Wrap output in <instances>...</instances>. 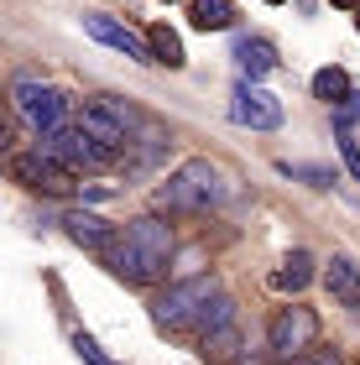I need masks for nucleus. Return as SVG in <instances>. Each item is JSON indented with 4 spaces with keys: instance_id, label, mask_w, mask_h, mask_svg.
<instances>
[{
    "instance_id": "f257e3e1",
    "label": "nucleus",
    "mask_w": 360,
    "mask_h": 365,
    "mask_svg": "<svg viewBox=\"0 0 360 365\" xmlns=\"http://www.w3.org/2000/svg\"><path fill=\"white\" fill-rule=\"evenodd\" d=\"M173 261V230L162 220H130L115 235V251H110V272L146 287V282H162Z\"/></svg>"
},
{
    "instance_id": "f03ea898",
    "label": "nucleus",
    "mask_w": 360,
    "mask_h": 365,
    "mask_svg": "<svg viewBox=\"0 0 360 365\" xmlns=\"http://www.w3.org/2000/svg\"><path fill=\"white\" fill-rule=\"evenodd\" d=\"M225 198H230L225 173L209 157H193L157 188V209H215V204H225Z\"/></svg>"
},
{
    "instance_id": "7ed1b4c3",
    "label": "nucleus",
    "mask_w": 360,
    "mask_h": 365,
    "mask_svg": "<svg viewBox=\"0 0 360 365\" xmlns=\"http://www.w3.org/2000/svg\"><path fill=\"white\" fill-rule=\"evenodd\" d=\"M215 297H220V277H188V282H178V287H168L157 297L152 319L162 329H193V319H199Z\"/></svg>"
},
{
    "instance_id": "20e7f679",
    "label": "nucleus",
    "mask_w": 360,
    "mask_h": 365,
    "mask_svg": "<svg viewBox=\"0 0 360 365\" xmlns=\"http://www.w3.org/2000/svg\"><path fill=\"white\" fill-rule=\"evenodd\" d=\"M37 152H42V157H53L63 173H78V168H105V162H115V152H105L100 141H89L78 125H58L53 136H42Z\"/></svg>"
},
{
    "instance_id": "39448f33",
    "label": "nucleus",
    "mask_w": 360,
    "mask_h": 365,
    "mask_svg": "<svg viewBox=\"0 0 360 365\" xmlns=\"http://www.w3.org/2000/svg\"><path fill=\"white\" fill-rule=\"evenodd\" d=\"M267 339H272V355L277 360H298V355H308L319 344V313L314 308H282L272 319V329H267Z\"/></svg>"
},
{
    "instance_id": "423d86ee",
    "label": "nucleus",
    "mask_w": 360,
    "mask_h": 365,
    "mask_svg": "<svg viewBox=\"0 0 360 365\" xmlns=\"http://www.w3.org/2000/svg\"><path fill=\"white\" fill-rule=\"evenodd\" d=\"M11 105H16V115H21L31 130H42V136H53V130L63 125V94L47 89V84H31V78H21V84L11 89Z\"/></svg>"
},
{
    "instance_id": "0eeeda50",
    "label": "nucleus",
    "mask_w": 360,
    "mask_h": 365,
    "mask_svg": "<svg viewBox=\"0 0 360 365\" xmlns=\"http://www.w3.org/2000/svg\"><path fill=\"white\" fill-rule=\"evenodd\" d=\"M11 178L16 182H26L31 193H47V198H63V193H73L78 182L73 173H63L53 157H42V152H16L11 157Z\"/></svg>"
},
{
    "instance_id": "6e6552de",
    "label": "nucleus",
    "mask_w": 360,
    "mask_h": 365,
    "mask_svg": "<svg viewBox=\"0 0 360 365\" xmlns=\"http://www.w3.org/2000/svg\"><path fill=\"white\" fill-rule=\"evenodd\" d=\"M230 120L235 125H251V130H277L282 125V99L256 89V84H240L230 99Z\"/></svg>"
},
{
    "instance_id": "1a4fd4ad",
    "label": "nucleus",
    "mask_w": 360,
    "mask_h": 365,
    "mask_svg": "<svg viewBox=\"0 0 360 365\" xmlns=\"http://www.w3.org/2000/svg\"><path fill=\"white\" fill-rule=\"evenodd\" d=\"M63 225H68V235H73L78 245H84V251H94L100 261H110V251H115V235H120V230L110 225V220H100V214H84V209H73Z\"/></svg>"
},
{
    "instance_id": "9d476101",
    "label": "nucleus",
    "mask_w": 360,
    "mask_h": 365,
    "mask_svg": "<svg viewBox=\"0 0 360 365\" xmlns=\"http://www.w3.org/2000/svg\"><path fill=\"white\" fill-rule=\"evenodd\" d=\"M84 31H89V37H100V42H110V47H120V53L136 58V63H152V47H146L141 31L110 21V16H84Z\"/></svg>"
},
{
    "instance_id": "9b49d317",
    "label": "nucleus",
    "mask_w": 360,
    "mask_h": 365,
    "mask_svg": "<svg viewBox=\"0 0 360 365\" xmlns=\"http://www.w3.org/2000/svg\"><path fill=\"white\" fill-rule=\"evenodd\" d=\"M324 287L334 292V303L360 308V267H355L350 256H334L329 267H324Z\"/></svg>"
},
{
    "instance_id": "f8f14e48",
    "label": "nucleus",
    "mask_w": 360,
    "mask_h": 365,
    "mask_svg": "<svg viewBox=\"0 0 360 365\" xmlns=\"http://www.w3.org/2000/svg\"><path fill=\"white\" fill-rule=\"evenodd\" d=\"M78 130H84L89 141H100L105 152H125V146H130V141H125V130L110 120L100 105H84V115H78Z\"/></svg>"
},
{
    "instance_id": "ddd939ff",
    "label": "nucleus",
    "mask_w": 360,
    "mask_h": 365,
    "mask_svg": "<svg viewBox=\"0 0 360 365\" xmlns=\"http://www.w3.org/2000/svg\"><path fill=\"white\" fill-rule=\"evenodd\" d=\"M235 63H240V73L245 78H267L277 68V47L267 37H240L235 42Z\"/></svg>"
},
{
    "instance_id": "4468645a",
    "label": "nucleus",
    "mask_w": 360,
    "mask_h": 365,
    "mask_svg": "<svg viewBox=\"0 0 360 365\" xmlns=\"http://www.w3.org/2000/svg\"><path fill=\"white\" fill-rule=\"evenodd\" d=\"M188 26L193 31H225V26H235V6L230 0H188Z\"/></svg>"
},
{
    "instance_id": "2eb2a0df",
    "label": "nucleus",
    "mask_w": 360,
    "mask_h": 365,
    "mask_svg": "<svg viewBox=\"0 0 360 365\" xmlns=\"http://www.w3.org/2000/svg\"><path fill=\"white\" fill-rule=\"evenodd\" d=\"M235 355H240V329L235 324H225V329H215V334L199 339V360L204 365H230Z\"/></svg>"
},
{
    "instance_id": "dca6fc26",
    "label": "nucleus",
    "mask_w": 360,
    "mask_h": 365,
    "mask_svg": "<svg viewBox=\"0 0 360 365\" xmlns=\"http://www.w3.org/2000/svg\"><path fill=\"white\" fill-rule=\"evenodd\" d=\"M308 282H314V256H308V251H292L282 267L272 272V287L277 292H303Z\"/></svg>"
},
{
    "instance_id": "f3484780",
    "label": "nucleus",
    "mask_w": 360,
    "mask_h": 365,
    "mask_svg": "<svg viewBox=\"0 0 360 365\" xmlns=\"http://www.w3.org/2000/svg\"><path fill=\"white\" fill-rule=\"evenodd\" d=\"M146 47H152V63L183 68V42H178V31H173V26H152V31H146Z\"/></svg>"
},
{
    "instance_id": "a211bd4d",
    "label": "nucleus",
    "mask_w": 360,
    "mask_h": 365,
    "mask_svg": "<svg viewBox=\"0 0 360 365\" xmlns=\"http://www.w3.org/2000/svg\"><path fill=\"white\" fill-rule=\"evenodd\" d=\"M94 105H100V110L110 115V120H115V125L125 130V141H130V130H141V110L130 105V99H115V94H100V99H94Z\"/></svg>"
},
{
    "instance_id": "6ab92c4d",
    "label": "nucleus",
    "mask_w": 360,
    "mask_h": 365,
    "mask_svg": "<svg viewBox=\"0 0 360 365\" xmlns=\"http://www.w3.org/2000/svg\"><path fill=\"white\" fill-rule=\"evenodd\" d=\"M314 94L324 99V105H339V99L350 94V78H345V68H319V73H314Z\"/></svg>"
},
{
    "instance_id": "aec40b11",
    "label": "nucleus",
    "mask_w": 360,
    "mask_h": 365,
    "mask_svg": "<svg viewBox=\"0 0 360 365\" xmlns=\"http://www.w3.org/2000/svg\"><path fill=\"white\" fill-rule=\"evenodd\" d=\"M73 350H78V360H84V365H120V360H110L89 334H73Z\"/></svg>"
},
{
    "instance_id": "412c9836",
    "label": "nucleus",
    "mask_w": 360,
    "mask_h": 365,
    "mask_svg": "<svg viewBox=\"0 0 360 365\" xmlns=\"http://www.w3.org/2000/svg\"><path fill=\"white\" fill-rule=\"evenodd\" d=\"M11 141H16V105L0 94V152H11Z\"/></svg>"
},
{
    "instance_id": "4be33fe9",
    "label": "nucleus",
    "mask_w": 360,
    "mask_h": 365,
    "mask_svg": "<svg viewBox=\"0 0 360 365\" xmlns=\"http://www.w3.org/2000/svg\"><path fill=\"white\" fill-rule=\"evenodd\" d=\"M282 173H287V178L314 182V188H329V182H334V173H329V168H292V162H282Z\"/></svg>"
},
{
    "instance_id": "5701e85b",
    "label": "nucleus",
    "mask_w": 360,
    "mask_h": 365,
    "mask_svg": "<svg viewBox=\"0 0 360 365\" xmlns=\"http://www.w3.org/2000/svg\"><path fill=\"white\" fill-rule=\"evenodd\" d=\"M282 365H345V355H339V350H319V344H314L308 355H298V360H282Z\"/></svg>"
},
{
    "instance_id": "b1692460",
    "label": "nucleus",
    "mask_w": 360,
    "mask_h": 365,
    "mask_svg": "<svg viewBox=\"0 0 360 365\" xmlns=\"http://www.w3.org/2000/svg\"><path fill=\"white\" fill-rule=\"evenodd\" d=\"M355 120H360V94H345L334 105V125H355Z\"/></svg>"
},
{
    "instance_id": "393cba45",
    "label": "nucleus",
    "mask_w": 360,
    "mask_h": 365,
    "mask_svg": "<svg viewBox=\"0 0 360 365\" xmlns=\"http://www.w3.org/2000/svg\"><path fill=\"white\" fill-rule=\"evenodd\" d=\"M339 157H345V168H350V178L360 182V146H355L350 136H345V141H339Z\"/></svg>"
},
{
    "instance_id": "a878e982",
    "label": "nucleus",
    "mask_w": 360,
    "mask_h": 365,
    "mask_svg": "<svg viewBox=\"0 0 360 365\" xmlns=\"http://www.w3.org/2000/svg\"><path fill=\"white\" fill-rule=\"evenodd\" d=\"M329 6H345V11H360V0H329Z\"/></svg>"
},
{
    "instance_id": "bb28decb",
    "label": "nucleus",
    "mask_w": 360,
    "mask_h": 365,
    "mask_svg": "<svg viewBox=\"0 0 360 365\" xmlns=\"http://www.w3.org/2000/svg\"><path fill=\"white\" fill-rule=\"evenodd\" d=\"M267 6H282V0H267Z\"/></svg>"
},
{
    "instance_id": "cd10ccee",
    "label": "nucleus",
    "mask_w": 360,
    "mask_h": 365,
    "mask_svg": "<svg viewBox=\"0 0 360 365\" xmlns=\"http://www.w3.org/2000/svg\"><path fill=\"white\" fill-rule=\"evenodd\" d=\"M355 26H360V16H355Z\"/></svg>"
}]
</instances>
